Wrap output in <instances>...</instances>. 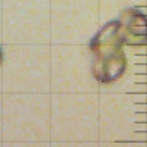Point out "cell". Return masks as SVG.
<instances>
[{
  "mask_svg": "<svg viewBox=\"0 0 147 147\" xmlns=\"http://www.w3.org/2000/svg\"><path fill=\"white\" fill-rule=\"evenodd\" d=\"M118 21H110L94 34L90 41L93 53V75L100 84L119 80L127 69V57L122 50Z\"/></svg>",
  "mask_w": 147,
  "mask_h": 147,
  "instance_id": "6da1fadb",
  "label": "cell"
},
{
  "mask_svg": "<svg viewBox=\"0 0 147 147\" xmlns=\"http://www.w3.org/2000/svg\"><path fill=\"white\" fill-rule=\"evenodd\" d=\"M118 32L124 46L140 47L147 44V16L137 7H128L121 13Z\"/></svg>",
  "mask_w": 147,
  "mask_h": 147,
  "instance_id": "7a4b0ae2",
  "label": "cell"
},
{
  "mask_svg": "<svg viewBox=\"0 0 147 147\" xmlns=\"http://www.w3.org/2000/svg\"><path fill=\"white\" fill-rule=\"evenodd\" d=\"M3 62V52H2V47H0V65Z\"/></svg>",
  "mask_w": 147,
  "mask_h": 147,
  "instance_id": "3957f363",
  "label": "cell"
}]
</instances>
